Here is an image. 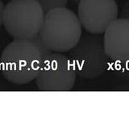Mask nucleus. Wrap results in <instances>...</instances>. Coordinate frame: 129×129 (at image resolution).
Wrapping results in <instances>:
<instances>
[{
  "label": "nucleus",
  "mask_w": 129,
  "mask_h": 129,
  "mask_svg": "<svg viewBox=\"0 0 129 129\" xmlns=\"http://www.w3.org/2000/svg\"><path fill=\"white\" fill-rule=\"evenodd\" d=\"M78 15L66 7L49 11L45 14L40 36L53 52H66L74 48L82 35Z\"/></svg>",
  "instance_id": "f03ea898"
},
{
  "label": "nucleus",
  "mask_w": 129,
  "mask_h": 129,
  "mask_svg": "<svg viewBox=\"0 0 129 129\" xmlns=\"http://www.w3.org/2000/svg\"><path fill=\"white\" fill-rule=\"evenodd\" d=\"M42 7L44 13L56 8L66 7L69 0H36Z\"/></svg>",
  "instance_id": "1a4fd4ad"
},
{
  "label": "nucleus",
  "mask_w": 129,
  "mask_h": 129,
  "mask_svg": "<svg viewBox=\"0 0 129 129\" xmlns=\"http://www.w3.org/2000/svg\"><path fill=\"white\" fill-rule=\"evenodd\" d=\"M4 8L5 6L3 5V3L2 0H0V27L3 24V13H4Z\"/></svg>",
  "instance_id": "9b49d317"
},
{
  "label": "nucleus",
  "mask_w": 129,
  "mask_h": 129,
  "mask_svg": "<svg viewBox=\"0 0 129 129\" xmlns=\"http://www.w3.org/2000/svg\"><path fill=\"white\" fill-rule=\"evenodd\" d=\"M112 72L119 78L129 80V60L122 61H112L110 64Z\"/></svg>",
  "instance_id": "6e6552de"
},
{
  "label": "nucleus",
  "mask_w": 129,
  "mask_h": 129,
  "mask_svg": "<svg viewBox=\"0 0 129 129\" xmlns=\"http://www.w3.org/2000/svg\"><path fill=\"white\" fill-rule=\"evenodd\" d=\"M105 50L112 61L129 60V20L117 19L103 33Z\"/></svg>",
  "instance_id": "0eeeda50"
},
{
  "label": "nucleus",
  "mask_w": 129,
  "mask_h": 129,
  "mask_svg": "<svg viewBox=\"0 0 129 129\" xmlns=\"http://www.w3.org/2000/svg\"><path fill=\"white\" fill-rule=\"evenodd\" d=\"M44 15L36 0H10L4 8L3 26L14 40H29L40 33Z\"/></svg>",
  "instance_id": "20e7f679"
},
{
  "label": "nucleus",
  "mask_w": 129,
  "mask_h": 129,
  "mask_svg": "<svg viewBox=\"0 0 129 129\" xmlns=\"http://www.w3.org/2000/svg\"><path fill=\"white\" fill-rule=\"evenodd\" d=\"M76 76L69 56L52 52L44 56L35 81L40 91H70Z\"/></svg>",
  "instance_id": "39448f33"
},
{
  "label": "nucleus",
  "mask_w": 129,
  "mask_h": 129,
  "mask_svg": "<svg viewBox=\"0 0 129 129\" xmlns=\"http://www.w3.org/2000/svg\"><path fill=\"white\" fill-rule=\"evenodd\" d=\"M119 8L115 0H81L78 17L87 32L103 34L118 19Z\"/></svg>",
  "instance_id": "423d86ee"
},
{
  "label": "nucleus",
  "mask_w": 129,
  "mask_h": 129,
  "mask_svg": "<svg viewBox=\"0 0 129 129\" xmlns=\"http://www.w3.org/2000/svg\"><path fill=\"white\" fill-rule=\"evenodd\" d=\"M72 2H74V3H79L81 0H71Z\"/></svg>",
  "instance_id": "f8f14e48"
},
{
  "label": "nucleus",
  "mask_w": 129,
  "mask_h": 129,
  "mask_svg": "<svg viewBox=\"0 0 129 129\" xmlns=\"http://www.w3.org/2000/svg\"><path fill=\"white\" fill-rule=\"evenodd\" d=\"M69 58L77 74L84 79H94L110 67V58L104 46L103 34L82 35L76 45L69 51Z\"/></svg>",
  "instance_id": "7ed1b4c3"
},
{
  "label": "nucleus",
  "mask_w": 129,
  "mask_h": 129,
  "mask_svg": "<svg viewBox=\"0 0 129 129\" xmlns=\"http://www.w3.org/2000/svg\"><path fill=\"white\" fill-rule=\"evenodd\" d=\"M120 18L129 20V0H127L123 4L120 12Z\"/></svg>",
  "instance_id": "9d476101"
},
{
  "label": "nucleus",
  "mask_w": 129,
  "mask_h": 129,
  "mask_svg": "<svg viewBox=\"0 0 129 129\" xmlns=\"http://www.w3.org/2000/svg\"><path fill=\"white\" fill-rule=\"evenodd\" d=\"M51 52L40 39L14 40L1 54L2 74L11 83H29L36 79L44 56Z\"/></svg>",
  "instance_id": "f257e3e1"
}]
</instances>
